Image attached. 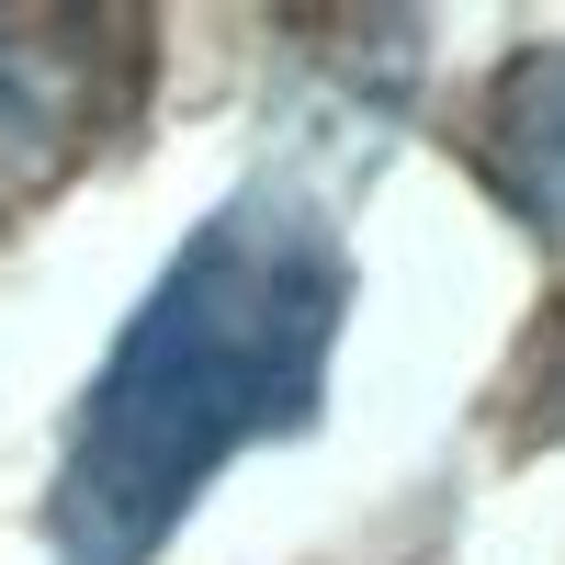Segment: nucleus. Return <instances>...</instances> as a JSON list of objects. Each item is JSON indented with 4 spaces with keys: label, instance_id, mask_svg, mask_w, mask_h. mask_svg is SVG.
Here are the masks:
<instances>
[{
    "label": "nucleus",
    "instance_id": "2",
    "mask_svg": "<svg viewBox=\"0 0 565 565\" xmlns=\"http://www.w3.org/2000/svg\"><path fill=\"white\" fill-rule=\"evenodd\" d=\"M136 12H0V170H68L125 125L148 79Z\"/></svg>",
    "mask_w": 565,
    "mask_h": 565
},
{
    "label": "nucleus",
    "instance_id": "4",
    "mask_svg": "<svg viewBox=\"0 0 565 565\" xmlns=\"http://www.w3.org/2000/svg\"><path fill=\"white\" fill-rule=\"evenodd\" d=\"M532 373H543V430H565V306L543 317V340H532Z\"/></svg>",
    "mask_w": 565,
    "mask_h": 565
},
{
    "label": "nucleus",
    "instance_id": "1",
    "mask_svg": "<svg viewBox=\"0 0 565 565\" xmlns=\"http://www.w3.org/2000/svg\"><path fill=\"white\" fill-rule=\"evenodd\" d=\"M351 317V249L282 181L215 204L68 418L45 532L57 565H148L215 463L306 430Z\"/></svg>",
    "mask_w": 565,
    "mask_h": 565
},
{
    "label": "nucleus",
    "instance_id": "3",
    "mask_svg": "<svg viewBox=\"0 0 565 565\" xmlns=\"http://www.w3.org/2000/svg\"><path fill=\"white\" fill-rule=\"evenodd\" d=\"M476 170H487V193L521 226L565 238V45H532V57H509L487 79V103H476Z\"/></svg>",
    "mask_w": 565,
    "mask_h": 565
}]
</instances>
